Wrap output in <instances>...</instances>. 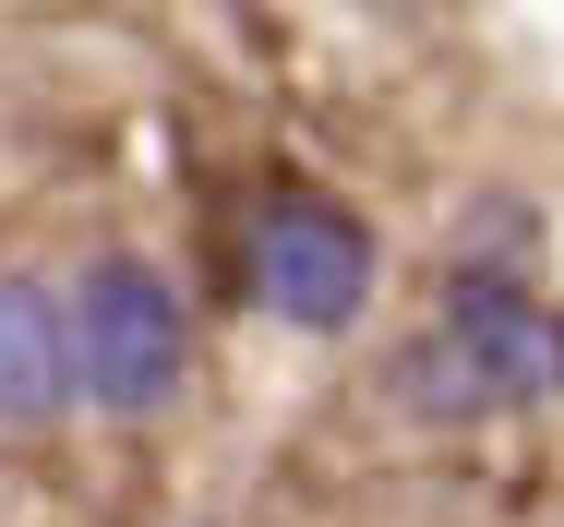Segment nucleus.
I'll return each instance as SVG.
<instances>
[{"label":"nucleus","mask_w":564,"mask_h":527,"mask_svg":"<svg viewBox=\"0 0 564 527\" xmlns=\"http://www.w3.org/2000/svg\"><path fill=\"white\" fill-rule=\"evenodd\" d=\"M73 384L109 408V420H156L169 384H181V288L156 264L109 252L85 288H73Z\"/></svg>","instance_id":"nucleus-1"},{"label":"nucleus","mask_w":564,"mask_h":527,"mask_svg":"<svg viewBox=\"0 0 564 527\" xmlns=\"http://www.w3.org/2000/svg\"><path fill=\"white\" fill-rule=\"evenodd\" d=\"M456 408H529V396H564V312H541L529 288H492L468 276L445 300V336L421 360Z\"/></svg>","instance_id":"nucleus-2"},{"label":"nucleus","mask_w":564,"mask_h":527,"mask_svg":"<svg viewBox=\"0 0 564 527\" xmlns=\"http://www.w3.org/2000/svg\"><path fill=\"white\" fill-rule=\"evenodd\" d=\"M252 288L264 312H289L301 336H337L360 300H372V228L325 193H276L252 216Z\"/></svg>","instance_id":"nucleus-3"},{"label":"nucleus","mask_w":564,"mask_h":527,"mask_svg":"<svg viewBox=\"0 0 564 527\" xmlns=\"http://www.w3.org/2000/svg\"><path fill=\"white\" fill-rule=\"evenodd\" d=\"M61 396H73V300L0 276V420H61Z\"/></svg>","instance_id":"nucleus-4"}]
</instances>
